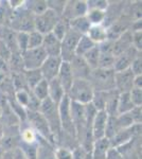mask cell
Here are the masks:
<instances>
[{"label":"cell","instance_id":"obj_1","mask_svg":"<svg viewBox=\"0 0 142 159\" xmlns=\"http://www.w3.org/2000/svg\"><path fill=\"white\" fill-rule=\"evenodd\" d=\"M38 111L40 112V115H42V116L45 118L46 121H47L49 129H50L54 139H55L56 144H57L58 140H59V136H61V133H62L57 104L53 103L50 99L47 98L46 100L40 102Z\"/></svg>","mask_w":142,"mask_h":159},{"label":"cell","instance_id":"obj_2","mask_svg":"<svg viewBox=\"0 0 142 159\" xmlns=\"http://www.w3.org/2000/svg\"><path fill=\"white\" fill-rule=\"evenodd\" d=\"M94 90L88 80H74L66 96L73 103L86 105L91 103Z\"/></svg>","mask_w":142,"mask_h":159},{"label":"cell","instance_id":"obj_3","mask_svg":"<svg viewBox=\"0 0 142 159\" xmlns=\"http://www.w3.org/2000/svg\"><path fill=\"white\" fill-rule=\"evenodd\" d=\"M88 81L94 91L115 90V71L112 69H92Z\"/></svg>","mask_w":142,"mask_h":159},{"label":"cell","instance_id":"obj_4","mask_svg":"<svg viewBox=\"0 0 142 159\" xmlns=\"http://www.w3.org/2000/svg\"><path fill=\"white\" fill-rule=\"evenodd\" d=\"M25 120H27L28 124L37 133V135L40 138H43L44 140L47 141L48 143H50L51 145L55 147V139H54L52 133H51L50 129H49L47 121L40 115L39 111H29V110H27V118H25Z\"/></svg>","mask_w":142,"mask_h":159},{"label":"cell","instance_id":"obj_5","mask_svg":"<svg viewBox=\"0 0 142 159\" xmlns=\"http://www.w3.org/2000/svg\"><path fill=\"white\" fill-rule=\"evenodd\" d=\"M34 15L28 11L25 7L18 10H14L12 13V18L10 20L13 31L25 33H30L34 31Z\"/></svg>","mask_w":142,"mask_h":159},{"label":"cell","instance_id":"obj_6","mask_svg":"<svg viewBox=\"0 0 142 159\" xmlns=\"http://www.w3.org/2000/svg\"><path fill=\"white\" fill-rule=\"evenodd\" d=\"M62 17L52 10L47 9L45 12L34 17V28L35 31L39 32L43 35H47L52 33L54 27Z\"/></svg>","mask_w":142,"mask_h":159},{"label":"cell","instance_id":"obj_7","mask_svg":"<svg viewBox=\"0 0 142 159\" xmlns=\"http://www.w3.org/2000/svg\"><path fill=\"white\" fill-rule=\"evenodd\" d=\"M24 70H37L47 58V54L42 47L34 49H27L20 53Z\"/></svg>","mask_w":142,"mask_h":159},{"label":"cell","instance_id":"obj_8","mask_svg":"<svg viewBox=\"0 0 142 159\" xmlns=\"http://www.w3.org/2000/svg\"><path fill=\"white\" fill-rule=\"evenodd\" d=\"M82 35L69 29L65 37L61 40V58L63 61H70L76 55V49Z\"/></svg>","mask_w":142,"mask_h":159},{"label":"cell","instance_id":"obj_9","mask_svg":"<svg viewBox=\"0 0 142 159\" xmlns=\"http://www.w3.org/2000/svg\"><path fill=\"white\" fill-rule=\"evenodd\" d=\"M87 12H88L87 1L70 0V1H66L63 14H62V18L67 20V21H70L72 19L86 16Z\"/></svg>","mask_w":142,"mask_h":159},{"label":"cell","instance_id":"obj_10","mask_svg":"<svg viewBox=\"0 0 142 159\" xmlns=\"http://www.w3.org/2000/svg\"><path fill=\"white\" fill-rule=\"evenodd\" d=\"M141 135V124H135L131 127L122 129L109 140L112 148H120Z\"/></svg>","mask_w":142,"mask_h":159},{"label":"cell","instance_id":"obj_11","mask_svg":"<svg viewBox=\"0 0 142 159\" xmlns=\"http://www.w3.org/2000/svg\"><path fill=\"white\" fill-rule=\"evenodd\" d=\"M62 63H63V61H62L61 57L47 56V58H46L45 61L43 63V65L39 68L43 79L46 80L47 82H50L52 80L56 79L59 68L62 66Z\"/></svg>","mask_w":142,"mask_h":159},{"label":"cell","instance_id":"obj_12","mask_svg":"<svg viewBox=\"0 0 142 159\" xmlns=\"http://www.w3.org/2000/svg\"><path fill=\"white\" fill-rule=\"evenodd\" d=\"M135 75L130 69L123 71H115V89L119 93L130 92L133 89V81Z\"/></svg>","mask_w":142,"mask_h":159},{"label":"cell","instance_id":"obj_13","mask_svg":"<svg viewBox=\"0 0 142 159\" xmlns=\"http://www.w3.org/2000/svg\"><path fill=\"white\" fill-rule=\"evenodd\" d=\"M68 63L70 65L71 72L74 80H88L91 69L87 65L83 56L74 55Z\"/></svg>","mask_w":142,"mask_h":159},{"label":"cell","instance_id":"obj_14","mask_svg":"<svg viewBox=\"0 0 142 159\" xmlns=\"http://www.w3.org/2000/svg\"><path fill=\"white\" fill-rule=\"evenodd\" d=\"M141 54L140 51L135 49L134 47H131L130 49H127L124 52H122L121 54L117 55L115 57V64H113V71H123L126 69H130L131 64L133 63V61Z\"/></svg>","mask_w":142,"mask_h":159},{"label":"cell","instance_id":"obj_15","mask_svg":"<svg viewBox=\"0 0 142 159\" xmlns=\"http://www.w3.org/2000/svg\"><path fill=\"white\" fill-rule=\"evenodd\" d=\"M107 119H108V115L104 110L97 111L91 124V132L94 140L105 137V129H106Z\"/></svg>","mask_w":142,"mask_h":159},{"label":"cell","instance_id":"obj_16","mask_svg":"<svg viewBox=\"0 0 142 159\" xmlns=\"http://www.w3.org/2000/svg\"><path fill=\"white\" fill-rule=\"evenodd\" d=\"M42 48L47 56L61 57V40L57 39L52 33L44 35Z\"/></svg>","mask_w":142,"mask_h":159},{"label":"cell","instance_id":"obj_17","mask_svg":"<svg viewBox=\"0 0 142 159\" xmlns=\"http://www.w3.org/2000/svg\"><path fill=\"white\" fill-rule=\"evenodd\" d=\"M131 47H133V36L131 30L125 31L117 39L112 40V53L115 56L121 54Z\"/></svg>","mask_w":142,"mask_h":159},{"label":"cell","instance_id":"obj_18","mask_svg":"<svg viewBox=\"0 0 142 159\" xmlns=\"http://www.w3.org/2000/svg\"><path fill=\"white\" fill-rule=\"evenodd\" d=\"M56 80L59 82V84H61L62 87L64 88V90L67 93V91L69 90V88L71 87L72 83L74 81V78L72 75L71 69H70V65H69L68 61H63L62 63V66L59 68Z\"/></svg>","mask_w":142,"mask_h":159},{"label":"cell","instance_id":"obj_19","mask_svg":"<svg viewBox=\"0 0 142 159\" xmlns=\"http://www.w3.org/2000/svg\"><path fill=\"white\" fill-rule=\"evenodd\" d=\"M110 148H112V145H110V142L107 138H100V139L94 141L90 155H91L92 159H105L106 154Z\"/></svg>","mask_w":142,"mask_h":159},{"label":"cell","instance_id":"obj_20","mask_svg":"<svg viewBox=\"0 0 142 159\" xmlns=\"http://www.w3.org/2000/svg\"><path fill=\"white\" fill-rule=\"evenodd\" d=\"M66 96V92L64 88L59 84V82L56 79L48 82V98L55 104H59V102L63 100Z\"/></svg>","mask_w":142,"mask_h":159},{"label":"cell","instance_id":"obj_21","mask_svg":"<svg viewBox=\"0 0 142 159\" xmlns=\"http://www.w3.org/2000/svg\"><path fill=\"white\" fill-rule=\"evenodd\" d=\"M87 36L94 42L95 45H100L103 42L107 40V27L105 25H90Z\"/></svg>","mask_w":142,"mask_h":159},{"label":"cell","instance_id":"obj_22","mask_svg":"<svg viewBox=\"0 0 142 159\" xmlns=\"http://www.w3.org/2000/svg\"><path fill=\"white\" fill-rule=\"evenodd\" d=\"M68 22H69V28H70V30L79 33L80 35H86L89 30V28H90V25H91L89 24V21L86 16L72 19Z\"/></svg>","mask_w":142,"mask_h":159},{"label":"cell","instance_id":"obj_23","mask_svg":"<svg viewBox=\"0 0 142 159\" xmlns=\"http://www.w3.org/2000/svg\"><path fill=\"white\" fill-rule=\"evenodd\" d=\"M135 107L133 104L130 98V93L128 92H123V93H119L118 98V107H117V114L123 115L128 114L131 109Z\"/></svg>","mask_w":142,"mask_h":159},{"label":"cell","instance_id":"obj_24","mask_svg":"<svg viewBox=\"0 0 142 159\" xmlns=\"http://www.w3.org/2000/svg\"><path fill=\"white\" fill-rule=\"evenodd\" d=\"M118 98H119V92L116 89L107 92V100H106V104H105L104 111L106 112L108 116H118L117 114Z\"/></svg>","mask_w":142,"mask_h":159},{"label":"cell","instance_id":"obj_25","mask_svg":"<svg viewBox=\"0 0 142 159\" xmlns=\"http://www.w3.org/2000/svg\"><path fill=\"white\" fill-rule=\"evenodd\" d=\"M54 148L47 141H45L43 138L39 139L38 143V150H37V157L36 159H55L54 155Z\"/></svg>","mask_w":142,"mask_h":159},{"label":"cell","instance_id":"obj_26","mask_svg":"<svg viewBox=\"0 0 142 159\" xmlns=\"http://www.w3.org/2000/svg\"><path fill=\"white\" fill-rule=\"evenodd\" d=\"M39 139H40V137L29 124H28L27 126L20 129V141H21V142L29 143V144H34V143L39 142Z\"/></svg>","mask_w":142,"mask_h":159},{"label":"cell","instance_id":"obj_27","mask_svg":"<svg viewBox=\"0 0 142 159\" xmlns=\"http://www.w3.org/2000/svg\"><path fill=\"white\" fill-rule=\"evenodd\" d=\"M25 7L30 13H32L34 16L42 14L48 9L47 1L44 0H30V1H25Z\"/></svg>","mask_w":142,"mask_h":159},{"label":"cell","instance_id":"obj_28","mask_svg":"<svg viewBox=\"0 0 142 159\" xmlns=\"http://www.w3.org/2000/svg\"><path fill=\"white\" fill-rule=\"evenodd\" d=\"M120 130H122L120 124L118 122L117 116H108L106 129H105V138L110 140L113 136H116Z\"/></svg>","mask_w":142,"mask_h":159},{"label":"cell","instance_id":"obj_29","mask_svg":"<svg viewBox=\"0 0 142 159\" xmlns=\"http://www.w3.org/2000/svg\"><path fill=\"white\" fill-rule=\"evenodd\" d=\"M89 24L91 25H104L106 21V11H101V10H88L86 14Z\"/></svg>","mask_w":142,"mask_h":159},{"label":"cell","instance_id":"obj_30","mask_svg":"<svg viewBox=\"0 0 142 159\" xmlns=\"http://www.w3.org/2000/svg\"><path fill=\"white\" fill-rule=\"evenodd\" d=\"M94 46L97 45L87 35H82L79 39V43H77L76 49V55L83 56L85 53H87L90 49H92Z\"/></svg>","mask_w":142,"mask_h":159},{"label":"cell","instance_id":"obj_31","mask_svg":"<svg viewBox=\"0 0 142 159\" xmlns=\"http://www.w3.org/2000/svg\"><path fill=\"white\" fill-rule=\"evenodd\" d=\"M31 93L33 94L35 99H37L39 102L44 101L48 98V82L46 80H42L39 83L37 84L36 86L33 87L31 89Z\"/></svg>","mask_w":142,"mask_h":159},{"label":"cell","instance_id":"obj_32","mask_svg":"<svg viewBox=\"0 0 142 159\" xmlns=\"http://www.w3.org/2000/svg\"><path fill=\"white\" fill-rule=\"evenodd\" d=\"M22 72H24L25 83H27V86H28V88H29V90H31L33 87L37 85L43 80V76H42V74H40L39 69H37V70H24Z\"/></svg>","mask_w":142,"mask_h":159},{"label":"cell","instance_id":"obj_33","mask_svg":"<svg viewBox=\"0 0 142 159\" xmlns=\"http://www.w3.org/2000/svg\"><path fill=\"white\" fill-rule=\"evenodd\" d=\"M99 57H100V50L99 47L94 46L92 49H90L88 52L85 53L83 55V58L85 60V61L87 63V65L89 66L90 69H95L98 68V64H99Z\"/></svg>","mask_w":142,"mask_h":159},{"label":"cell","instance_id":"obj_34","mask_svg":"<svg viewBox=\"0 0 142 159\" xmlns=\"http://www.w3.org/2000/svg\"><path fill=\"white\" fill-rule=\"evenodd\" d=\"M107 92L108 91H94V97L91 100V105L97 109V111L105 109V104L107 100Z\"/></svg>","mask_w":142,"mask_h":159},{"label":"cell","instance_id":"obj_35","mask_svg":"<svg viewBox=\"0 0 142 159\" xmlns=\"http://www.w3.org/2000/svg\"><path fill=\"white\" fill-rule=\"evenodd\" d=\"M15 101L17 102L22 108L27 109L31 100V91L29 89H18L15 90Z\"/></svg>","mask_w":142,"mask_h":159},{"label":"cell","instance_id":"obj_36","mask_svg":"<svg viewBox=\"0 0 142 159\" xmlns=\"http://www.w3.org/2000/svg\"><path fill=\"white\" fill-rule=\"evenodd\" d=\"M69 22L67 21V20L61 18L58 20V22L56 24V25L54 27V29L52 31V34L55 36L57 39L62 40L64 37H65V35L68 33L69 31Z\"/></svg>","mask_w":142,"mask_h":159},{"label":"cell","instance_id":"obj_37","mask_svg":"<svg viewBox=\"0 0 142 159\" xmlns=\"http://www.w3.org/2000/svg\"><path fill=\"white\" fill-rule=\"evenodd\" d=\"M39 143V142H38ZM38 143H34V144H29V143H25L20 141L18 148L22 151L29 159H36L37 157V150H38Z\"/></svg>","mask_w":142,"mask_h":159},{"label":"cell","instance_id":"obj_38","mask_svg":"<svg viewBox=\"0 0 142 159\" xmlns=\"http://www.w3.org/2000/svg\"><path fill=\"white\" fill-rule=\"evenodd\" d=\"M115 57L116 56L110 53H101L99 57V64L98 68L102 69H112L113 70V64H115Z\"/></svg>","mask_w":142,"mask_h":159},{"label":"cell","instance_id":"obj_39","mask_svg":"<svg viewBox=\"0 0 142 159\" xmlns=\"http://www.w3.org/2000/svg\"><path fill=\"white\" fill-rule=\"evenodd\" d=\"M44 35L40 34L37 31H32L29 33V39H28V49H34L39 48L43 45Z\"/></svg>","mask_w":142,"mask_h":159},{"label":"cell","instance_id":"obj_40","mask_svg":"<svg viewBox=\"0 0 142 159\" xmlns=\"http://www.w3.org/2000/svg\"><path fill=\"white\" fill-rule=\"evenodd\" d=\"M28 39H29V33H25V32L15 33V42H16L17 49L20 53L28 49Z\"/></svg>","mask_w":142,"mask_h":159},{"label":"cell","instance_id":"obj_41","mask_svg":"<svg viewBox=\"0 0 142 159\" xmlns=\"http://www.w3.org/2000/svg\"><path fill=\"white\" fill-rule=\"evenodd\" d=\"M55 159H74L73 150L67 147H55L54 148Z\"/></svg>","mask_w":142,"mask_h":159},{"label":"cell","instance_id":"obj_42","mask_svg":"<svg viewBox=\"0 0 142 159\" xmlns=\"http://www.w3.org/2000/svg\"><path fill=\"white\" fill-rule=\"evenodd\" d=\"M65 4H66V1H59V0H55V1H54V0H53V1L48 0V1H47L48 9L52 10L53 12H55L56 14H58L61 17H62V14H63Z\"/></svg>","mask_w":142,"mask_h":159},{"label":"cell","instance_id":"obj_43","mask_svg":"<svg viewBox=\"0 0 142 159\" xmlns=\"http://www.w3.org/2000/svg\"><path fill=\"white\" fill-rule=\"evenodd\" d=\"M130 70L134 75H142V56L139 54L131 64Z\"/></svg>","mask_w":142,"mask_h":159},{"label":"cell","instance_id":"obj_44","mask_svg":"<svg viewBox=\"0 0 142 159\" xmlns=\"http://www.w3.org/2000/svg\"><path fill=\"white\" fill-rule=\"evenodd\" d=\"M130 93V98L135 106H142V89L133 88L128 92Z\"/></svg>","mask_w":142,"mask_h":159},{"label":"cell","instance_id":"obj_45","mask_svg":"<svg viewBox=\"0 0 142 159\" xmlns=\"http://www.w3.org/2000/svg\"><path fill=\"white\" fill-rule=\"evenodd\" d=\"M13 55V52L11 51L9 47L7 46L6 43H3L0 39V58L3 61H6L7 63H10Z\"/></svg>","mask_w":142,"mask_h":159},{"label":"cell","instance_id":"obj_46","mask_svg":"<svg viewBox=\"0 0 142 159\" xmlns=\"http://www.w3.org/2000/svg\"><path fill=\"white\" fill-rule=\"evenodd\" d=\"M88 10H101V11H107L108 2L103 0H94V1H87Z\"/></svg>","mask_w":142,"mask_h":159},{"label":"cell","instance_id":"obj_47","mask_svg":"<svg viewBox=\"0 0 142 159\" xmlns=\"http://www.w3.org/2000/svg\"><path fill=\"white\" fill-rule=\"evenodd\" d=\"M131 118L134 124H141L142 122V109L140 106H135L130 111Z\"/></svg>","mask_w":142,"mask_h":159},{"label":"cell","instance_id":"obj_48","mask_svg":"<svg viewBox=\"0 0 142 159\" xmlns=\"http://www.w3.org/2000/svg\"><path fill=\"white\" fill-rule=\"evenodd\" d=\"M131 36H133V47L141 52V49H142V32L141 31H135V32H131Z\"/></svg>","mask_w":142,"mask_h":159},{"label":"cell","instance_id":"obj_49","mask_svg":"<svg viewBox=\"0 0 142 159\" xmlns=\"http://www.w3.org/2000/svg\"><path fill=\"white\" fill-rule=\"evenodd\" d=\"M105 159H124V157H123V155L120 153V151L117 148L112 147L108 150Z\"/></svg>","mask_w":142,"mask_h":159},{"label":"cell","instance_id":"obj_50","mask_svg":"<svg viewBox=\"0 0 142 159\" xmlns=\"http://www.w3.org/2000/svg\"><path fill=\"white\" fill-rule=\"evenodd\" d=\"M12 152V157L13 159H29L27 157V156L25 155L24 153H22V151L20 150L19 148H14L13 151H11Z\"/></svg>","mask_w":142,"mask_h":159},{"label":"cell","instance_id":"obj_51","mask_svg":"<svg viewBox=\"0 0 142 159\" xmlns=\"http://www.w3.org/2000/svg\"><path fill=\"white\" fill-rule=\"evenodd\" d=\"M10 71V65L9 63H7L6 61L0 58V75H4Z\"/></svg>","mask_w":142,"mask_h":159},{"label":"cell","instance_id":"obj_52","mask_svg":"<svg viewBox=\"0 0 142 159\" xmlns=\"http://www.w3.org/2000/svg\"><path fill=\"white\" fill-rule=\"evenodd\" d=\"M133 88L142 89V75H135L133 81Z\"/></svg>","mask_w":142,"mask_h":159},{"label":"cell","instance_id":"obj_53","mask_svg":"<svg viewBox=\"0 0 142 159\" xmlns=\"http://www.w3.org/2000/svg\"><path fill=\"white\" fill-rule=\"evenodd\" d=\"M1 159H13L11 151H9V152H4L3 153V156H2Z\"/></svg>","mask_w":142,"mask_h":159},{"label":"cell","instance_id":"obj_54","mask_svg":"<svg viewBox=\"0 0 142 159\" xmlns=\"http://www.w3.org/2000/svg\"><path fill=\"white\" fill-rule=\"evenodd\" d=\"M3 132H4V125L0 121V140H1L2 136H3Z\"/></svg>","mask_w":142,"mask_h":159},{"label":"cell","instance_id":"obj_55","mask_svg":"<svg viewBox=\"0 0 142 159\" xmlns=\"http://www.w3.org/2000/svg\"><path fill=\"white\" fill-rule=\"evenodd\" d=\"M83 159H92V157H91V155H90V153H86L84 155Z\"/></svg>","mask_w":142,"mask_h":159},{"label":"cell","instance_id":"obj_56","mask_svg":"<svg viewBox=\"0 0 142 159\" xmlns=\"http://www.w3.org/2000/svg\"><path fill=\"white\" fill-rule=\"evenodd\" d=\"M2 116H3V107H2V105L0 104V120H1Z\"/></svg>","mask_w":142,"mask_h":159},{"label":"cell","instance_id":"obj_57","mask_svg":"<svg viewBox=\"0 0 142 159\" xmlns=\"http://www.w3.org/2000/svg\"><path fill=\"white\" fill-rule=\"evenodd\" d=\"M3 153H4V151H3V148H1V145H0V159L2 158V156H3Z\"/></svg>","mask_w":142,"mask_h":159}]
</instances>
